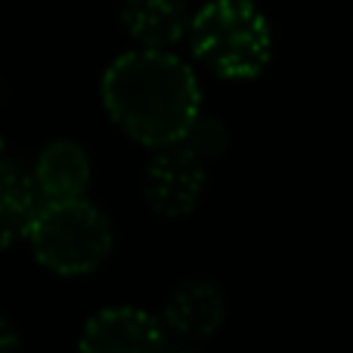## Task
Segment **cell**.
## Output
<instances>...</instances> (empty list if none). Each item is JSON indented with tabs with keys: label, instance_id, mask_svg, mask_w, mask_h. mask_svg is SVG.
<instances>
[{
	"label": "cell",
	"instance_id": "7a4b0ae2",
	"mask_svg": "<svg viewBox=\"0 0 353 353\" xmlns=\"http://www.w3.org/2000/svg\"><path fill=\"white\" fill-rule=\"evenodd\" d=\"M192 56L220 81H251L273 59V28L251 0H208L189 16Z\"/></svg>",
	"mask_w": 353,
	"mask_h": 353
},
{
	"label": "cell",
	"instance_id": "ba28073f",
	"mask_svg": "<svg viewBox=\"0 0 353 353\" xmlns=\"http://www.w3.org/2000/svg\"><path fill=\"white\" fill-rule=\"evenodd\" d=\"M189 6L183 0H121V28L137 50H165L174 53L186 41Z\"/></svg>",
	"mask_w": 353,
	"mask_h": 353
},
{
	"label": "cell",
	"instance_id": "3957f363",
	"mask_svg": "<svg viewBox=\"0 0 353 353\" xmlns=\"http://www.w3.org/2000/svg\"><path fill=\"white\" fill-rule=\"evenodd\" d=\"M34 261L56 276L97 273L115 251V226L90 199L43 201L28 230Z\"/></svg>",
	"mask_w": 353,
	"mask_h": 353
},
{
	"label": "cell",
	"instance_id": "7c38bea8",
	"mask_svg": "<svg viewBox=\"0 0 353 353\" xmlns=\"http://www.w3.org/2000/svg\"><path fill=\"white\" fill-rule=\"evenodd\" d=\"M161 353H205V341H195V338H183V335H171V332H165Z\"/></svg>",
	"mask_w": 353,
	"mask_h": 353
},
{
	"label": "cell",
	"instance_id": "8992f818",
	"mask_svg": "<svg viewBox=\"0 0 353 353\" xmlns=\"http://www.w3.org/2000/svg\"><path fill=\"white\" fill-rule=\"evenodd\" d=\"M161 325L171 335L208 341L226 323V292L211 276H186L171 288L161 307Z\"/></svg>",
	"mask_w": 353,
	"mask_h": 353
},
{
	"label": "cell",
	"instance_id": "277c9868",
	"mask_svg": "<svg viewBox=\"0 0 353 353\" xmlns=\"http://www.w3.org/2000/svg\"><path fill=\"white\" fill-rule=\"evenodd\" d=\"M208 189V165L199 161L183 143L152 149L143 171V199L152 214L165 220H180L199 208Z\"/></svg>",
	"mask_w": 353,
	"mask_h": 353
},
{
	"label": "cell",
	"instance_id": "5b68a950",
	"mask_svg": "<svg viewBox=\"0 0 353 353\" xmlns=\"http://www.w3.org/2000/svg\"><path fill=\"white\" fill-rule=\"evenodd\" d=\"M165 325L155 313L134 304H112L84 323L78 353H161Z\"/></svg>",
	"mask_w": 353,
	"mask_h": 353
},
{
	"label": "cell",
	"instance_id": "6da1fadb",
	"mask_svg": "<svg viewBox=\"0 0 353 353\" xmlns=\"http://www.w3.org/2000/svg\"><path fill=\"white\" fill-rule=\"evenodd\" d=\"M99 99L109 121L146 149L176 143L201 112L195 72L165 50L121 53L103 72Z\"/></svg>",
	"mask_w": 353,
	"mask_h": 353
},
{
	"label": "cell",
	"instance_id": "4fadbf2b",
	"mask_svg": "<svg viewBox=\"0 0 353 353\" xmlns=\"http://www.w3.org/2000/svg\"><path fill=\"white\" fill-rule=\"evenodd\" d=\"M0 159H6V143H3V134H0Z\"/></svg>",
	"mask_w": 353,
	"mask_h": 353
},
{
	"label": "cell",
	"instance_id": "30bf717a",
	"mask_svg": "<svg viewBox=\"0 0 353 353\" xmlns=\"http://www.w3.org/2000/svg\"><path fill=\"white\" fill-rule=\"evenodd\" d=\"M176 143H183L199 161L211 165V161L223 159L226 149H230V128H226L220 118L199 112V115L192 118V124L186 128V134H183Z\"/></svg>",
	"mask_w": 353,
	"mask_h": 353
},
{
	"label": "cell",
	"instance_id": "8fae6325",
	"mask_svg": "<svg viewBox=\"0 0 353 353\" xmlns=\"http://www.w3.org/2000/svg\"><path fill=\"white\" fill-rule=\"evenodd\" d=\"M0 353H22V332L3 313H0Z\"/></svg>",
	"mask_w": 353,
	"mask_h": 353
},
{
	"label": "cell",
	"instance_id": "9c48e42d",
	"mask_svg": "<svg viewBox=\"0 0 353 353\" xmlns=\"http://www.w3.org/2000/svg\"><path fill=\"white\" fill-rule=\"evenodd\" d=\"M41 205L43 201L31 183L28 168L12 159H0V251L28 236Z\"/></svg>",
	"mask_w": 353,
	"mask_h": 353
},
{
	"label": "cell",
	"instance_id": "52a82bcc",
	"mask_svg": "<svg viewBox=\"0 0 353 353\" xmlns=\"http://www.w3.org/2000/svg\"><path fill=\"white\" fill-rule=\"evenodd\" d=\"M41 201H72L84 199L93 180L90 155L74 140H50L28 168Z\"/></svg>",
	"mask_w": 353,
	"mask_h": 353
}]
</instances>
